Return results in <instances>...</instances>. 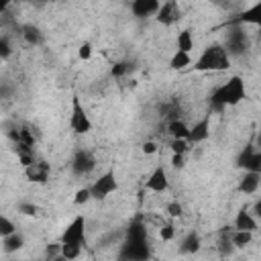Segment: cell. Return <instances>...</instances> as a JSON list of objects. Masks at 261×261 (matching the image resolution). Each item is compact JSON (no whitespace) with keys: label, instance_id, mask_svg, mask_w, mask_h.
<instances>
[{"label":"cell","instance_id":"cell-19","mask_svg":"<svg viewBox=\"0 0 261 261\" xmlns=\"http://www.w3.org/2000/svg\"><path fill=\"white\" fill-rule=\"evenodd\" d=\"M94 165H96V161H94L92 155L86 153V151L77 153V157H75V161H73V169H75V171H90V169H94Z\"/></svg>","mask_w":261,"mask_h":261},{"label":"cell","instance_id":"cell-3","mask_svg":"<svg viewBox=\"0 0 261 261\" xmlns=\"http://www.w3.org/2000/svg\"><path fill=\"white\" fill-rule=\"evenodd\" d=\"M69 128L75 135H88L92 130V118L88 110L84 108L82 100L77 96L71 98V108H69Z\"/></svg>","mask_w":261,"mask_h":261},{"label":"cell","instance_id":"cell-10","mask_svg":"<svg viewBox=\"0 0 261 261\" xmlns=\"http://www.w3.org/2000/svg\"><path fill=\"white\" fill-rule=\"evenodd\" d=\"M234 228L257 232V228H259V218L251 212L249 206H243V208L237 212V216H234Z\"/></svg>","mask_w":261,"mask_h":261},{"label":"cell","instance_id":"cell-11","mask_svg":"<svg viewBox=\"0 0 261 261\" xmlns=\"http://www.w3.org/2000/svg\"><path fill=\"white\" fill-rule=\"evenodd\" d=\"M259 184H261V173L257 169H249L239 179V192L245 194V196H253V194H257Z\"/></svg>","mask_w":261,"mask_h":261},{"label":"cell","instance_id":"cell-1","mask_svg":"<svg viewBox=\"0 0 261 261\" xmlns=\"http://www.w3.org/2000/svg\"><path fill=\"white\" fill-rule=\"evenodd\" d=\"M192 67L202 73H222L232 67V55L222 43H210L192 61Z\"/></svg>","mask_w":261,"mask_h":261},{"label":"cell","instance_id":"cell-28","mask_svg":"<svg viewBox=\"0 0 261 261\" xmlns=\"http://www.w3.org/2000/svg\"><path fill=\"white\" fill-rule=\"evenodd\" d=\"M8 53V45L4 41H0V55H6Z\"/></svg>","mask_w":261,"mask_h":261},{"label":"cell","instance_id":"cell-14","mask_svg":"<svg viewBox=\"0 0 261 261\" xmlns=\"http://www.w3.org/2000/svg\"><path fill=\"white\" fill-rule=\"evenodd\" d=\"M167 135L171 139H188L190 137V124L184 118H171L167 122Z\"/></svg>","mask_w":261,"mask_h":261},{"label":"cell","instance_id":"cell-21","mask_svg":"<svg viewBox=\"0 0 261 261\" xmlns=\"http://www.w3.org/2000/svg\"><path fill=\"white\" fill-rule=\"evenodd\" d=\"M190 149H192V143L188 139H171L169 141V151L171 153H184V155H188Z\"/></svg>","mask_w":261,"mask_h":261},{"label":"cell","instance_id":"cell-26","mask_svg":"<svg viewBox=\"0 0 261 261\" xmlns=\"http://www.w3.org/2000/svg\"><path fill=\"white\" fill-rule=\"evenodd\" d=\"M159 151V145L155 143V141H145L143 145H141V153L143 155H155Z\"/></svg>","mask_w":261,"mask_h":261},{"label":"cell","instance_id":"cell-8","mask_svg":"<svg viewBox=\"0 0 261 261\" xmlns=\"http://www.w3.org/2000/svg\"><path fill=\"white\" fill-rule=\"evenodd\" d=\"M24 175L33 184H47L51 175V165L43 159H35L24 167Z\"/></svg>","mask_w":261,"mask_h":261},{"label":"cell","instance_id":"cell-29","mask_svg":"<svg viewBox=\"0 0 261 261\" xmlns=\"http://www.w3.org/2000/svg\"><path fill=\"white\" fill-rule=\"evenodd\" d=\"M8 4H10V0H0V12H2V10H4Z\"/></svg>","mask_w":261,"mask_h":261},{"label":"cell","instance_id":"cell-25","mask_svg":"<svg viewBox=\"0 0 261 261\" xmlns=\"http://www.w3.org/2000/svg\"><path fill=\"white\" fill-rule=\"evenodd\" d=\"M92 55H94L92 45H90V43H82V45H80V49H77V57H80L82 61H90V59H92Z\"/></svg>","mask_w":261,"mask_h":261},{"label":"cell","instance_id":"cell-17","mask_svg":"<svg viewBox=\"0 0 261 261\" xmlns=\"http://www.w3.org/2000/svg\"><path fill=\"white\" fill-rule=\"evenodd\" d=\"M22 247H24V239H22L20 232H12V234H8V237L2 239V249L6 253H14V251H18Z\"/></svg>","mask_w":261,"mask_h":261},{"label":"cell","instance_id":"cell-23","mask_svg":"<svg viewBox=\"0 0 261 261\" xmlns=\"http://www.w3.org/2000/svg\"><path fill=\"white\" fill-rule=\"evenodd\" d=\"M165 212H167V216H169L171 220H175V218H181L184 206H181L179 200H169V202L165 204Z\"/></svg>","mask_w":261,"mask_h":261},{"label":"cell","instance_id":"cell-7","mask_svg":"<svg viewBox=\"0 0 261 261\" xmlns=\"http://www.w3.org/2000/svg\"><path fill=\"white\" fill-rule=\"evenodd\" d=\"M145 190L151 194H163L169 190V175L163 165H157L145 179Z\"/></svg>","mask_w":261,"mask_h":261},{"label":"cell","instance_id":"cell-22","mask_svg":"<svg viewBox=\"0 0 261 261\" xmlns=\"http://www.w3.org/2000/svg\"><path fill=\"white\" fill-rule=\"evenodd\" d=\"M12 232H16V224L12 222V218H8L6 214L0 212V239L8 237V234H12Z\"/></svg>","mask_w":261,"mask_h":261},{"label":"cell","instance_id":"cell-16","mask_svg":"<svg viewBox=\"0 0 261 261\" xmlns=\"http://www.w3.org/2000/svg\"><path fill=\"white\" fill-rule=\"evenodd\" d=\"M253 237H255V232H251V230L232 228L228 241H230V245H232L234 249H245V247H249V245L253 243Z\"/></svg>","mask_w":261,"mask_h":261},{"label":"cell","instance_id":"cell-24","mask_svg":"<svg viewBox=\"0 0 261 261\" xmlns=\"http://www.w3.org/2000/svg\"><path fill=\"white\" fill-rule=\"evenodd\" d=\"M175 226H173V222H163V224H159V237L165 241V243H169V241H173L175 239Z\"/></svg>","mask_w":261,"mask_h":261},{"label":"cell","instance_id":"cell-4","mask_svg":"<svg viewBox=\"0 0 261 261\" xmlns=\"http://www.w3.org/2000/svg\"><path fill=\"white\" fill-rule=\"evenodd\" d=\"M116 190H118V179H116V173H114L112 169L100 173V175L90 184L92 200H106V198H110Z\"/></svg>","mask_w":261,"mask_h":261},{"label":"cell","instance_id":"cell-6","mask_svg":"<svg viewBox=\"0 0 261 261\" xmlns=\"http://www.w3.org/2000/svg\"><path fill=\"white\" fill-rule=\"evenodd\" d=\"M181 18V6L179 0H163L155 12V20L163 27H171L175 22H179Z\"/></svg>","mask_w":261,"mask_h":261},{"label":"cell","instance_id":"cell-20","mask_svg":"<svg viewBox=\"0 0 261 261\" xmlns=\"http://www.w3.org/2000/svg\"><path fill=\"white\" fill-rule=\"evenodd\" d=\"M73 204L75 206H86L90 200H92V192H90V186H84V188H77L73 192Z\"/></svg>","mask_w":261,"mask_h":261},{"label":"cell","instance_id":"cell-13","mask_svg":"<svg viewBox=\"0 0 261 261\" xmlns=\"http://www.w3.org/2000/svg\"><path fill=\"white\" fill-rule=\"evenodd\" d=\"M196 47V37H194V31L190 27H184L177 31L175 35V49L177 51H184V53H192Z\"/></svg>","mask_w":261,"mask_h":261},{"label":"cell","instance_id":"cell-12","mask_svg":"<svg viewBox=\"0 0 261 261\" xmlns=\"http://www.w3.org/2000/svg\"><path fill=\"white\" fill-rule=\"evenodd\" d=\"M161 0H133L130 2V10L137 18H145V16H153L159 8Z\"/></svg>","mask_w":261,"mask_h":261},{"label":"cell","instance_id":"cell-2","mask_svg":"<svg viewBox=\"0 0 261 261\" xmlns=\"http://www.w3.org/2000/svg\"><path fill=\"white\" fill-rule=\"evenodd\" d=\"M247 98V82L243 75H230L212 90V102L218 106H239Z\"/></svg>","mask_w":261,"mask_h":261},{"label":"cell","instance_id":"cell-15","mask_svg":"<svg viewBox=\"0 0 261 261\" xmlns=\"http://www.w3.org/2000/svg\"><path fill=\"white\" fill-rule=\"evenodd\" d=\"M192 53H184V51H173L171 57H169V69L173 71H184L188 67H192Z\"/></svg>","mask_w":261,"mask_h":261},{"label":"cell","instance_id":"cell-27","mask_svg":"<svg viewBox=\"0 0 261 261\" xmlns=\"http://www.w3.org/2000/svg\"><path fill=\"white\" fill-rule=\"evenodd\" d=\"M171 167L173 169H184L186 167V155L184 153H171Z\"/></svg>","mask_w":261,"mask_h":261},{"label":"cell","instance_id":"cell-9","mask_svg":"<svg viewBox=\"0 0 261 261\" xmlns=\"http://www.w3.org/2000/svg\"><path fill=\"white\" fill-rule=\"evenodd\" d=\"M210 120H212V116H210V114H204L202 118H198V120L190 126V137H188V141H190L192 145L202 143V141H206V139L210 137V133H212Z\"/></svg>","mask_w":261,"mask_h":261},{"label":"cell","instance_id":"cell-18","mask_svg":"<svg viewBox=\"0 0 261 261\" xmlns=\"http://www.w3.org/2000/svg\"><path fill=\"white\" fill-rule=\"evenodd\" d=\"M61 247H59V257L61 259H69V261H73V259H80L82 257V245H69V243H59Z\"/></svg>","mask_w":261,"mask_h":261},{"label":"cell","instance_id":"cell-5","mask_svg":"<svg viewBox=\"0 0 261 261\" xmlns=\"http://www.w3.org/2000/svg\"><path fill=\"white\" fill-rule=\"evenodd\" d=\"M88 239V220L86 216H75L61 232V241L59 243H69V245H86Z\"/></svg>","mask_w":261,"mask_h":261}]
</instances>
